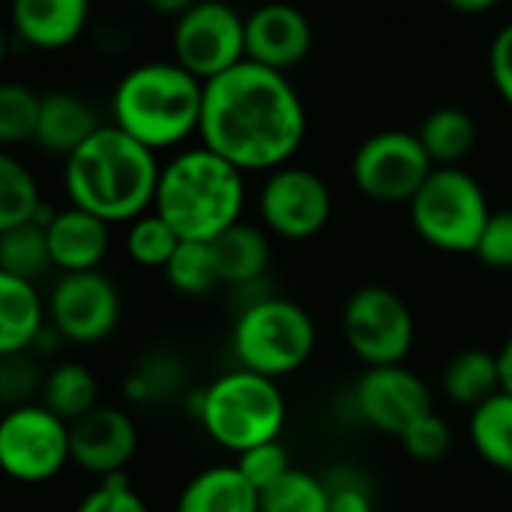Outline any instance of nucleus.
<instances>
[{"label":"nucleus","mask_w":512,"mask_h":512,"mask_svg":"<svg viewBox=\"0 0 512 512\" xmlns=\"http://www.w3.org/2000/svg\"><path fill=\"white\" fill-rule=\"evenodd\" d=\"M456 12H486V9H492L495 3L492 0H453L450 3Z\"/></svg>","instance_id":"41"},{"label":"nucleus","mask_w":512,"mask_h":512,"mask_svg":"<svg viewBox=\"0 0 512 512\" xmlns=\"http://www.w3.org/2000/svg\"><path fill=\"white\" fill-rule=\"evenodd\" d=\"M210 246L222 285H252L270 264V240L258 225L249 222L231 225Z\"/></svg>","instance_id":"22"},{"label":"nucleus","mask_w":512,"mask_h":512,"mask_svg":"<svg viewBox=\"0 0 512 512\" xmlns=\"http://www.w3.org/2000/svg\"><path fill=\"white\" fill-rule=\"evenodd\" d=\"M261 512H330L324 477L291 468L279 483L261 492Z\"/></svg>","instance_id":"29"},{"label":"nucleus","mask_w":512,"mask_h":512,"mask_svg":"<svg viewBox=\"0 0 512 512\" xmlns=\"http://www.w3.org/2000/svg\"><path fill=\"white\" fill-rule=\"evenodd\" d=\"M198 417L204 432L219 447L240 456L252 447L279 441L288 405L273 378L249 369H234L219 375L201 393Z\"/></svg>","instance_id":"5"},{"label":"nucleus","mask_w":512,"mask_h":512,"mask_svg":"<svg viewBox=\"0 0 512 512\" xmlns=\"http://www.w3.org/2000/svg\"><path fill=\"white\" fill-rule=\"evenodd\" d=\"M342 330L351 351L369 366H396L414 348V312L387 285L357 288L342 312Z\"/></svg>","instance_id":"9"},{"label":"nucleus","mask_w":512,"mask_h":512,"mask_svg":"<svg viewBox=\"0 0 512 512\" xmlns=\"http://www.w3.org/2000/svg\"><path fill=\"white\" fill-rule=\"evenodd\" d=\"M42 198L30 168L12 153H0V231L36 222Z\"/></svg>","instance_id":"27"},{"label":"nucleus","mask_w":512,"mask_h":512,"mask_svg":"<svg viewBox=\"0 0 512 512\" xmlns=\"http://www.w3.org/2000/svg\"><path fill=\"white\" fill-rule=\"evenodd\" d=\"M15 33L36 48H63L81 36L90 18L87 0H15L12 9Z\"/></svg>","instance_id":"19"},{"label":"nucleus","mask_w":512,"mask_h":512,"mask_svg":"<svg viewBox=\"0 0 512 512\" xmlns=\"http://www.w3.org/2000/svg\"><path fill=\"white\" fill-rule=\"evenodd\" d=\"M246 180L237 165L198 144L162 165L153 210L180 240L213 243L222 231L243 222Z\"/></svg>","instance_id":"3"},{"label":"nucleus","mask_w":512,"mask_h":512,"mask_svg":"<svg viewBox=\"0 0 512 512\" xmlns=\"http://www.w3.org/2000/svg\"><path fill=\"white\" fill-rule=\"evenodd\" d=\"M48 249L54 267L63 273L99 270L108 252V222L75 204L66 210H54L48 222Z\"/></svg>","instance_id":"17"},{"label":"nucleus","mask_w":512,"mask_h":512,"mask_svg":"<svg viewBox=\"0 0 512 512\" xmlns=\"http://www.w3.org/2000/svg\"><path fill=\"white\" fill-rule=\"evenodd\" d=\"M159 174L156 150L105 123L66 159L63 183L75 207L105 222H135L156 201Z\"/></svg>","instance_id":"2"},{"label":"nucleus","mask_w":512,"mask_h":512,"mask_svg":"<svg viewBox=\"0 0 512 512\" xmlns=\"http://www.w3.org/2000/svg\"><path fill=\"white\" fill-rule=\"evenodd\" d=\"M330 492V512H375L369 483L348 468H336L324 477Z\"/></svg>","instance_id":"37"},{"label":"nucleus","mask_w":512,"mask_h":512,"mask_svg":"<svg viewBox=\"0 0 512 512\" xmlns=\"http://www.w3.org/2000/svg\"><path fill=\"white\" fill-rule=\"evenodd\" d=\"M435 168L420 135L408 129H381L363 138L351 159L357 189L384 204H411Z\"/></svg>","instance_id":"8"},{"label":"nucleus","mask_w":512,"mask_h":512,"mask_svg":"<svg viewBox=\"0 0 512 512\" xmlns=\"http://www.w3.org/2000/svg\"><path fill=\"white\" fill-rule=\"evenodd\" d=\"M42 384H45V378H39V369H36V363L27 354L3 357V366H0V396H3L6 411L21 408V405H33L30 396L36 390H42Z\"/></svg>","instance_id":"35"},{"label":"nucleus","mask_w":512,"mask_h":512,"mask_svg":"<svg viewBox=\"0 0 512 512\" xmlns=\"http://www.w3.org/2000/svg\"><path fill=\"white\" fill-rule=\"evenodd\" d=\"M318 342L312 315L285 297H261L249 303L234 324V354L240 369L279 378L309 363Z\"/></svg>","instance_id":"6"},{"label":"nucleus","mask_w":512,"mask_h":512,"mask_svg":"<svg viewBox=\"0 0 512 512\" xmlns=\"http://www.w3.org/2000/svg\"><path fill=\"white\" fill-rule=\"evenodd\" d=\"M426 153L432 156V162L438 168L444 165H459L480 138V126L477 117L462 108V105H441L435 111H429L417 129Z\"/></svg>","instance_id":"23"},{"label":"nucleus","mask_w":512,"mask_h":512,"mask_svg":"<svg viewBox=\"0 0 512 512\" xmlns=\"http://www.w3.org/2000/svg\"><path fill=\"white\" fill-rule=\"evenodd\" d=\"M258 207L273 234L303 240L327 225L333 213V195L318 171L288 162L267 174Z\"/></svg>","instance_id":"12"},{"label":"nucleus","mask_w":512,"mask_h":512,"mask_svg":"<svg viewBox=\"0 0 512 512\" xmlns=\"http://www.w3.org/2000/svg\"><path fill=\"white\" fill-rule=\"evenodd\" d=\"M48 267H54V261H51V249H48L45 225L27 222V225L0 231V273L33 282Z\"/></svg>","instance_id":"28"},{"label":"nucleus","mask_w":512,"mask_h":512,"mask_svg":"<svg viewBox=\"0 0 512 512\" xmlns=\"http://www.w3.org/2000/svg\"><path fill=\"white\" fill-rule=\"evenodd\" d=\"M240 468V474L258 489V495L264 489H270L273 483H279L294 465L288 459V450L282 447V441H270V444H261V447H252L246 453L237 456L234 462Z\"/></svg>","instance_id":"34"},{"label":"nucleus","mask_w":512,"mask_h":512,"mask_svg":"<svg viewBox=\"0 0 512 512\" xmlns=\"http://www.w3.org/2000/svg\"><path fill=\"white\" fill-rule=\"evenodd\" d=\"M312 21L291 3H264L246 15V60L285 72L312 51Z\"/></svg>","instance_id":"16"},{"label":"nucleus","mask_w":512,"mask_h":512,"mask_svg":"<svg viewBox=\"0 0 512 512\" xmlns=\"http://www.w3.org/2000/svg\"><path fill=\"white\" fill-rule=\"evenodd\" d=\"M72 462L96 477H117L138 450L135 420L114 405H96L90 414L69 426Z\"/></svg>","instance_id":"15"},{"label":"nucleus","mask_w":512,"mask_h":512,"mask_svg":"<svg viewBox=\"0 0 512 512\" xmlns=\"http://www.w3.org/2000/svg\"><path fill=\"white\" fill-rule=\"evenodd\" d=\"M498 366H501V387L512 393V333L498 351Z\"/></svg>","instance_id":"40"},{"label":"nucleus","mask_w":512,"mask_h":512,"mask_svg":"<svg viewBox=\"0 0 512 512\" xmlns=\"http://www.w3.org/2000/svg\"><path fill=\"white\" fill-rule=\"evenodd\" d=\"M42 405L72 426L99 405V381L84 363H57L45 375Z\"/></svg>","instance_id":"25"},{"label":"nucleus","mask_w":512,"mask_h":512,"mask_svg":"<svg viewBox=\"0 0 512 512\" xmlns=\"http://www.w3.org/2000/svg\"><path fill=\"white\" fill-rule=\"evenodd\" d=\"M105 123L93 111V105L72 93V90H48L42 93L39 108V126H36V144L57 156H72L84 141H90Z\"/></svg>","instance_id":"18"},{"label":"nucleus","mask_w":512,"mask_h":512,"mask_svg":"<svg viewBox=\"0 0 512 512\" xmlns=\"http://www.w3.org/2000/svg\"><path fill=\"white\" fill-rule=\"evenodd\" d=\"M174 54L201 81L246 60V15L222 0H198L174 21Z\"/></svg>","instance_id":"11"},{"label":"nucleus","mask_w":512,"mask_h":512,"mask_svg":"<svg viewBox=\"0 0 512 512\" xmlns=\"http://www.w3.org/2000/svg\"><path fill=\"white\" fill-rule=\"evenodd\" d=\"M402 447L411 459L417 462H441L450 447H453V429L441 414H426L423 420H417L402 438Z\"/></svg>","instance_id":"33"},{"label":"nucleus","mask_w":512,"mask_h":512,"mask_svg":"<svg viewBox=\"0 0 512 512\" xmlns=\"http://www.w3.org/2000/svg\"><path fill=\"white\" fill-rule=\"evenodd\" d=\"M111 108L114 126L150 150H162L198 132L204 81L177 60L138 63L117 81Z\"/></svg>","instance_id":"4"},{"label":"nucleus","mask_w":512,"mask_h":512,"mask_svg":"<svg viewBox=\"0 0 512 512\" xmlns=\"http://www.w3.org/2000/svg\"><path fill=\"white\" fill-rule=\"evenodd\" d=\"M168 282L186 294V297H204L210 294L216 285H222L219 270H216V258H213V246L210 243H192L183 240L174 252V258L165 267Z\"/></svg>","instance_id":"30"},{"label":"nucleus","mask_w":512,"mask_h":512,"mask_svg":"<svg viewBox=\"0 0 512 512\" xmlns=\"http://www.w3.org/2000/svg\"><path fill=\"white\" fill-rule=\"evenodd\" d=\"M408 207L417 234L444 252H477L492 216L483 183L459 165L435 168Z\"/></svg>","instance_id":"7"},{"label":"nucleus","mask_w":512,"mask_h":512,"mask_svg":"<svg viewBox=\"0 0 512 512\" xmlns=\"http://www.w3.org/2000/svg\"><path fill=\"white\" fill-rule=\"evenodd\" d=\"M198 135L240 171H276L306 138V105L285 72L240 60L204 81Z\"/></svg>","instance_id":"1"},{"label":"nucleus","mask_w":512,"mask_h":512,"mask_svg":"<svg viewBox=\"0 0 512 512\" xmlns=\"http://www.w3.org/2000/svg\"><path fill=\"white\" fill-rule=\"evenodd\" d=\"M39 108H42V93H36L33 87L18 81L0 84V141L3 144L33 141L39 126Z\"/></svg>","instance_id":"32"},{"label":"nucleus","mask_w":512,"mask_h":512,"mask_svg":"<svg viewBox=\"0 0 512 512\" xmlns=\"http://www.w3.org/2000/svg\"><path fill=\"white\" fill-rule=\"evenodd\" d=\"M42 297L33 282L0 273V354H27L45 330Z\"/></svg>","instance_id":"21"},{"label":"nucleus","mask_w":512,"mask_h":512,"mask_svg":"<svg viewBox=\"0 0 512 512\" xmlns=\"http://www.w3.org/2000/svg\"><path fill=\"white\" fill-rule=\"evenodd\" d=\"M489 72L498 87V93L512 105V21H507L489 48Z\"/></svg>","instance_id":"39"},{"label":"nucleus","mask_w":512,"mask_h":512,"mask_svg":"<svg viewBox=\"0 0 512 512\" xmlns=\"http://www.w3.org/2000/svg\"><path fill=\"white\" fill-rule=\"evenodd\" d=\"M474 255L492 270H512V207L492 210Z\"/></svg>","instance_id":"38"},{"label":"nucleus","mask_w":512,"mask_h":512,"mask_svg":"<svg viewBox=\"0 0 512 512\" xmlns=\"http://www.w3.org/2000/svg\"><path fill=\"white\" fill-rule=\"evenodd\" d=\"M75 512H150L147 501L129 486L123 474L99 480L96 489H90Z\"/></svg>","instance_id":"36"},{"label":"nucleus","mask_w":512,"mask_h":512,"mask_svg":"<svg viewBox=\"0 0 512 512\" xmlns=\"http://www.w3.org/2000/svg\"><path fill=\"white\" fill-rule=\"evenodd\" d=\"M354 402L372 429L396 438H402L417 420L435 411L429 384L405 363L369 366L357 381Z\"/></svg>","instance_id":"14"},{"label":"nucleus","mask_w":512,"mask_h":512,"mask_svg":"<svg viewBox=\"0 0 512 512\" xmlns=\"http://www.w3.org/2000/svg\"><path fill=\"white\" fill-rule=\"evenodd\" d=\"M72 459L69 423L42 402L21 405L0 420V465L12 480L45 483Z\"/></svg>","instance_id":"10"},{"label":"nucleus","mask_w":512,"mask_h":512,"mask_svg":"<svg viewBox=\"0 0 512 512\" xmlns=\"http://www.w3.org/2000/svg\"><path fill=\"white\" fill-rule=\"evenodd\" d=\"M177 512H261V495L237 465H213L183 486Z\"/></svg>","instance_id":"20"},{"label":"nucleus","mask_w":512,"mask_h":512,"mask_svg":"<svg viewBox=\"0 0 512 512\" xmlns=\"http://www.w3.org/2000/svg\"><path fill=\"white\" fill-rule=\"evenodd\" d=\"M180 243L183 240L177 237V231L156 210L138 216L126 234V252L141 267H168Z\"/></svg>","instance_id":"31"},{"label":"nucleus","mask_w":512,"mask_h":512,"mask_svg":"<svg viewBox=\"0 0 512 512\" xmlns=\"http://www.w3.org/2000/svg\"><path fill=\"white\" fill-rule=\"evenodd\" d=\"M48 315L57 336L75 345L102 342L120 321L117 285L99 270L63 273L51 288Z\"/></svg>","instance_id":"13"},{"label":"nucleus","mask_w":512,"mask_h":512,"mask_svg":"<svg viewBox=\"0 0 512 512\" xmlns=\"http://www.w3.org/2000/svg\"><path fill=\"white\" fill-rule=\"evenodd\" d=\"M444 393L450 402L465 405V408H480L486 399L501 393V366L498 354H489L483 348H465L450 357L444 366Z\"/></svg>","instance_id":"24"},{"label":"nucleus","mask_w":512,"mask_h":512,"mask_svg":"<svg viewBox=\"0 0 512 512\" xmlns=\"http://www.w3.org/2000/svg\"><path fill=\"white\" fill-rule=\"evenodd\" d=\"M468 435L474 450L495 468L512 474V393L501 390L471 411Z\"/></svg>","instance_id":"26"}]
</instances>
